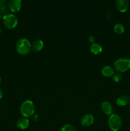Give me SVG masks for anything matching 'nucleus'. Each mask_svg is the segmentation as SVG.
I'll return each instance as SVG.
<instances>
[{"mask_svg":"<svg viewBox=\"0 0 130 131\" xmlns=\"http://www.w3.org/2000/svg\"><path fill=\"white\" fill-rule=\"evenodd\" d=\"M113 30H114L115 33H117V34L121 35L124 32L125 28L123 24H121V23H117V24H115Z\"/></svg>","mask_w":130,"mask_h":131,"instance_id":"dca6fc26","label":"nucleus"},{"mask_svg":"<svg viewBox=\"0 0 130 131\" xmlns=\"http://www.w3.org/2000/svg\"><path fill=\"white\" fill-rule=\"evenodd\" d=\"M2 19L5 26L9 29H14L18 24L17 18L12 14H5Z\"/></svg>","mask_w":130,"mask_h":131,"instance_id":"39448f33","label":"nucleus"},{"mask_svg":"<svg viewBox=\"0 0 130 131\" xmlns=\"http://www.w3.org/2000/svg\"><path fill=\"white\" fill-rule=\"evenodd\" d=\"M113 69L119 73H122L130 69V59L121 58L116 60L113 64Z\"/></svg>","mask_w":130,"mask_h":131,"instance_id":"20e7f679","label":"nucleus"},{"mask_svg":"<svg viewBox=\"0 0 130 131\" xmlns=\"http://www.w3.org/2000/svg\"><path fill=\"white\" fill-rule=\"evenodd\" d=\"M35 111V107L33 101L30 100H26L24 101L20 105V112L23 117L29 118L33 116Z\"/></svg>","mask_w":130,"mask_h":131,"instance_id":"f03ea898","label":"nucleus"},{"mask_svg":"<svg viewBox=\"0 0 130 131\" xmlns=\"http://www.w3.org/2000/svg\"><path fill=\"white\" fill-rule=\"evenodd\" d=\"M1 28H0V34H1Z\"/></svg>","mask_w":130,"mask_h":131,"instance_id":"393cba45","label":"nucleus"},{"mask_svg":"<svg viewBox=\"0 0 130 131\" xmlns=\"http://www.w3.org/2000/svg\"><path fill=\"white\" fill-rule=\"evenodd\" d=\"M8 5L12 12H17L21 9L22 1L20 0H10L8 1Z\"/></svg>","mask_w":130,"mask_h":131,"instance_id":"0eeeda50","label":"nucleus"},{"mask_svg":"<svg viewBox=\"0 0 130 131\" xmlns=\"http://www.w3.org/2000/svg\"><path fill=\"white\" fill-rule=\"evenodd\" d=\"M90 51L93 54L97 55L99 54L102 52L103 48H102V46L99 43L94 42V43H92L91 46H90Z\"/></svg>","mask_w":130,"mask_h":131,"instance_id":"4468645a","label":"nucleus"},{"mask_svg":"<svg viewBox=\"0 0 130 131\" xmlns=\"http://www.w3.org/2000/svg\"><path fill=\"white\" fill-rule=\"evenodd\" d=\"M88 39H89V42H90V43H94V42H95L96 38H95V37H94L93 35L89 36V38H88Z\"/></svg>","mask_w":130,"mask_h":131,"instance_id":"6ab92c4d","label":"nucleus"},{"mask_svg":"<svg viewBox=\"0 0 130 131\" xmlns=\"http://www.w3.org/2000/svg\"><path fill=\"white\" fill-rule=\"evenodd\" d=\"M16 125L19 129H21V130L26 129L29 125V120L25 117L20 118L17 120Z\"/></svg>","mask_w":130,"mask_h":131,"instance_id":"9d476101","label":"nucleus"},{"mask_svg":"<svg viewBox=\"0 0 130 131\" xmlns=\"http://www.w3.org/2000/svg\"><path fill=\"white\" fill-rule=\"evenodd\" d=\"M94 116L90 114H87L82 117L80 124L83 127H89L94 123Z\"/></svg>","mask_w":130,"mask_h":131,"instance_id":"1a4fd4ad","label":"nucleus"},{"mask_svg":"<svg viewBox=\"0 0 130 131\" xmlns=\"http://www.w3.org/2000/svg\"><path fill=\"white\" fill-rule=\"evenodd\" d=\"M114 71V69L110 65H106L101 69V74L105 77H107V78L113 76L115 73Z\"/></svg>","mask_w":130,"mask_h":131,"instance_id":"9b49d317","label":"nucleus"},{"mask_svg":"<svg viewBox=\"0 0 130 131\" xmlns=\"http://www.w3.org/2000/svg\"><path fill=\"white\" fill-rule=\"evenodd\" d=\"M3 92L2 90L0 88V99L3 98Z\"/></svg>","mask_w":130,"mask_h":131,"instance_id":"412c9836","label":"nucleus"},{"mask_svg":"<svg viewBox=\"0 0 130 131\" xmlns=\"http://www.w3.org/2000/svg\"><path fill=\"white\" fill-rule=\"evenodd\" d=\"M17 52L21 55L28 54L31 51V43L28 39L20 38L17 41L15 45Z\"/></svg>","mask_w":130,"mask_h":131,"instance_id":"f257e3e1","label":"nucleus"},{"mask_svg":"<svg viewBox=\"0 0 130 131\" xmlns=\"http://www.w3.org/2000/svg\"><path fill=\"white\" fill-rule=\"evenodd\" d=\"M32 120L34 122H37L39 120V116L36 114H34V115L32 116Z\"/></svg>","mask_w":130,"mask_h":131,"instance_id":"aec40b11","label":"nucleus"},{"mask_svg":"<svg viewBox=\"0 0 130 131\" xmlns=\"http://www.w3.org/2000/svg\"><path fill=\"white\" fill-rule=\"evenodd\" d=\"M1 77H0V84H1Z\"/></svg>","mask_w":130,"mask_h":131,"instance_id":"5701e85b","label":"nucleus"},{"mask_svg":"<svg viewBox=\"0 0 130 131\" xmlns=\"http://www.w3.org/2000/svg\"><path fill=\"white\" fill-rule=\"evenodd\" d=\"M108 127L112 131H119L122 127V120L121 116L117 114L110 115L108 120Z\"/></svg>","mask_w":130,"mask_h":131,"instance_id":"7ed1b4c3","label":"nucleus"},{"mask_svg":"<svg viewBox=\"0 0 130 131\" xmlns=\"http://www.w3.org/2000/svg\"><path fill=\"white\" fill-rule=\"evenodd\" d=\"M101 110L102 112L106 115H111L113 112V106L108 101H104L101 104Z\"/></svg>","mask_w":130,"mask_h":131,"instance_id":"6e6552de","label":"nucleus"},{"mask_svg":"<svg viewBox=\"0 0 130 131\" xmlns=\"http://www.w3.org/2000/svg\"><path fill=\"white\" fill-rule=\"evenodd\" d=\"M8 8V2L6 0H0V13L1 14H6Z\"/></svg>","mask_w":130,"mask_h":131,"instance_id":"2eb2a0df","label":"nucleus"},{"mask_svg":"<svg viewBox=\"0 0 130 131\" xmlns=\"http://www.w3.org/2000/svg\"><path fill=\"white\" fill-rule=\"evenodd\" d=\"M44 46V43L41 39H36L31 44V49L34 52L40 51Z\"/></svg>","mask_w":130,"mask_h":131,"instance_id":"f8f14e48","label":"nucleus"},{"mask_svg":"<svg viewBox=\"0 0 130 131\" xmlns=\"http://www.w3.org/2000/svg\"><path fill=\"white\" fill-rule=\"evenodd\" d=\"M130 102V98L129 96L123 95L119 96L116 100V104L119 106H124L128 104Z\"/></svg>","mask_w":130,"mask_h":131,"instance_id":"ddd939ff","label":"nucleus"},{"mask_svg":"<svg viewBox=\"0 0 130 131\" xmlns=\"http://www.w3.org/2000/svg\"><path fill=\"white\" fill-rule=\"evenodd\" d=\"M59 131H76V129L73 125H70V124H66L62 126L61 128Z\"/></svg>","mask_w":130,"mask_h":131,"instance_id":"f3484780","label":"nucleus"},{"mask_svg":"<svg viewBox=\"0 0 130 131\" xmlns=\"http://www.w3.org/2000/svg\"><path fill=\"white\" fill-rule=\"evenodd\" d=\"M112 78L115 83H119L122 80V75H121V73H114V74L112 76Z\"/></svg>","mask_w":130,"mask_h":131,"instance_id":"a211bd4d","label":"nucleus"},{"mask_svg":"<svg viewBox=\"0 0 130 131\" xmlns=\"http://www.w3.org/2000/svg\"><path fill=\"white\" fill-rule=\"evenodd\" d=\"M128 22H129V26H130V17L129 18V20H128Z\"/></svg>","mask_w":130,"mask_h":131,"instance_id":"4be33fe9","label":"nucleus"},{"mask_svg":"<svg viewBox=\"0 0 130 131\" xmlns=\"http://www.w3.org/2000/svg\"><path fill=\"white\" fill-rule=\"evenodd\" d=\"M1 19V14L0 13V19Z\"/></svg>","mask_w":130,"mask_h":131,"instance_id":"b1692460","label":"nucleus"},{"mask_svg":"<svg viewBox=\"0 0 130 131\" xmlns=\"http://www.w3.org/2000/svg\"><path fill=\"white\" fill-rule=\"evenodd\" d=\"M115 5L118 11L120 12H125L129 6V2L128 0H117Z\"/></svg>","mask_w":130,"mask_h":131,"instance_id":"423d86ee","label":"nucleus"},{"mask_svg":"<svg viewBox=\"0 0 130 131\" xmlns=\"http://www.w3.org/2000/svg\"><path fill=\"white\" fill-rule=\"evenodd\" d=\"M129 98H130V95L129 96ZM129 109H130V102H129Z\"/></svg>","mask_w":130,"mask_h":131,"instance_id":"a878e982","label":"nucleus"}]
</instances>
